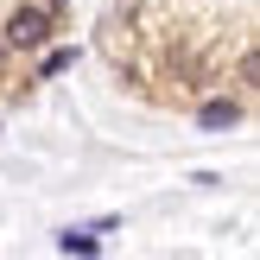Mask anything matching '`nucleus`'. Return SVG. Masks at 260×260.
Instances as JSON below:
<instances>
[{
  "instance_id": "f257e3e1",
  "label": "nucleus",
  "mask_w": 260,
  "mask_h": 260,
  "mask_svg": "<svg viewBox=\"0 0 260 260\" xmlns=\"http://www.w3.org/2000/svg\"><path fill=\"white\" fill-rule=\"evenodd\" d=\"M51 32H57V13L45 7V0H25V7L7 13V25H0V45L7 51H45Z\"/></svg>"
},
{
  "instance_id": "f03ea898",
  "label": "nucleus",
  "mask_w": 260,
  "mask_h": 260,
  "mask_svg": "<svg viewBox=\"0 0 260 260\" xmlns=\"http://www.w3.org/2000/svg\"><path fill=\"white\" fill-rule=\"evenodd\" d=\"M241 114H248V108H241L235 95H210L197 108V127H203V134H229V127H241Z\"/></svg>"
},
{
  "instance_id": "7ed1b4c3",
  "label": "nucleus",
  "mask_w": 260,
  "mask_h": 260,
  "mask_svg": "<svg viewBox=\"0 0 260 260\" xmlns=\"http://www.w3.org/2000/svg\"><path fill=\"white\" fill-rule=\"evenodd\" d=\"M57 254H102V229H63Z\"/></svg>"
},
{
  "instance_id": "20e7f679",
  "label": "nucleus",
  "mask_w": 260,
  "mask_h": 260,
  "mask_svg": "<svg viewBox=\"0 0 260 260\" xmlns=\"http://www.w3.org/2000/svg\"><path fill=\"white\" fill-rule=\"evenodd\" d=\"M63 70H76V45H57V51L38 57V83H51V76H63Z\"/></svg>"
},
{
  "instance_id": "39448f33",
  "label": "nucleus",
  "mask_w": 260,
  "mask_h": 260,
  "mask_svg": "<svg viewBox=\"0 0 260 260\" xmlns=\"http://www.w3.org/2000/svg\"><path fill=\"white\" fill-rule=\"evenodd\" d=\"M45 7H51V13H63V7H70V0H45Z\"/></svg>"
}]
</instances>
